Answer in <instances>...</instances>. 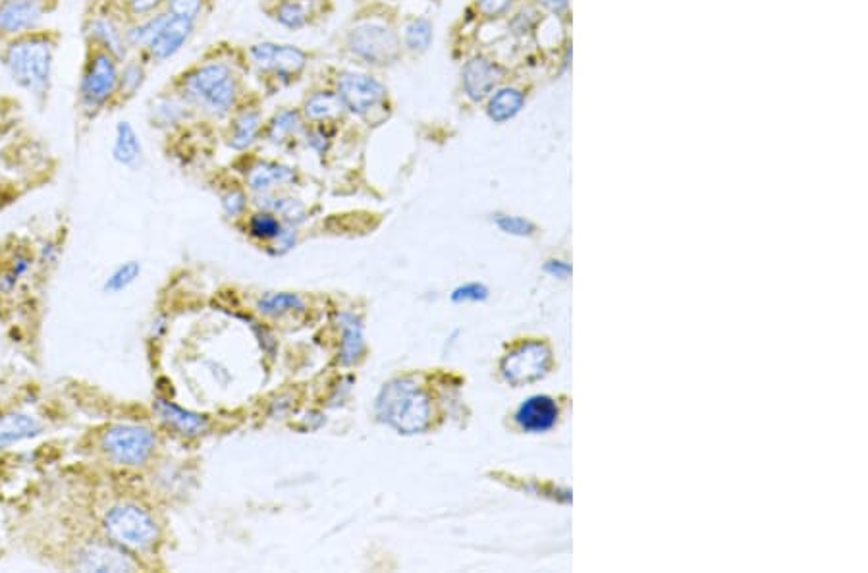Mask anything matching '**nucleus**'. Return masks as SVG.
Returning a JSON list of instances; mask_svg holds the SVG:
<instances>
[{
    "mask_svg": "<svg viewBox=\"0 0 868 573\" xmlns=\"http://www.w3.org/2000/svg\"><path fill=\"white\" fill-rule=\"evenodd\" d=\"M62 43V29L49 24L0 41V68L20 93L28 95L35 109L51 107Z\"/></svg>",
    "mask_w": 868,
    "mask_h": 573,
    "instance_id": "obj_1",
    "label": "nucleus"
},
{
    "mask_svg": "<svg viewBox=\"0 0 868 573\" xmlns=\"http://www.w3.org/2000/svg\"><path fill=\"white\" fill-rule=\"evenodd\" d=\"M195 112L226 118L238 109L240 78L234 66L220 58H205L182 70L168 85Z\"/></svg>",
    "mask_w": 868,
    "mask_h": 573,
    "instance_id": "obj_2",
    "label": "nucleus"
},
{
    "mask_svg": "<svg viewBox=\"0 0 868 573\" xmlns=\"http://www.w3.org/2000/svg\"><path fill=\"white\" fill-rule=\"evenodd\" d=\"M122 60L99 45H83L74 109L80 122H95L112 110Z\"/></svg>",
    "mask_w": 868,
    "mask_h": 573,
    "instance_id": "obj_3",
    "label": "nucleus"
},
{
    "mask_svg": "<svg viewBox=\"0 0 868 573\" xmlns=\"http://www.w3.org/2000/svg\"><path fill=\"white\" fill-rule=\"evenodd\" d=\"M377 415L402 435H417L429 427L431 402L429 396L409 379H396L384 384L377 398Z\"/></svg>",
    "mask_w": 868,
    "mask_h": 573,
    "instance_id": "obj_4",
    "label": "nucleus"
},
{
    "mask_svg": "<svg viewBox=\"0 0 868 573\" xmlns=\"http://www.w3.org/2000/svg\"><path fill=\"white\" fill-rule=\"evenodd\" d=\"M126 24L128 18L118 0H87L80 20L83 45H99L120 60H126L132 55L126 41Z\"/></svg>",
    "mask_w": 868,
    "mask_h": 573,
    "instance_id": "obj_5",
    "label": "nucleus"
},
{
    "mask_svg": "<svg viewBox=\"0 0 868 573\" xmlns=\"http://www.w3.org/2000/svg\"><path fill=\"white\" fill-rule=\"evenodd\" d=\"M348 49L369 66H390L402 58L400 35L379 22H363L348 33Z\"/></svg>",
    "mask_w": 868,
    "mask_h": 573,
    "instance_id": "obj_6",
    "label": "nucleus"
},
{
    "mask_svg": "<svg viewBox=\"0 0 868 573\" xmlns=\"http://www.w3.org/2000/svg\"><path fill=\"white\" fill-rule=\"evenodd\" d=\"M105 531L114 543L132 550H147L159 539L155 519L134 504L114 506L105 516Z\"/></svg>",
    "mask_w": 868,
    "mask_h": 573,
    "instance_id": "obj_7",
    "label": "nucleus"
},
{
    "mask_svg": "<svg viewBox=\"0 0 868 573\" xmlns=\"http://www.w3.org/2000/svg\"><path fill=\"white\" fill-rule=\"evenodd\" d=\"M336 95L344 110L359 118L373 116L388 103V87L375 76L361 72H342L336 80Z\"/></svg>",
    "mask_w": 868,
    "mask_h": 573,
    "instance_id": "obj_8",
    "label": "nucleus"
},
{
    "mask_svg": "<svg viewBox=\"0 0 868 573\" xmlns=\"http://www.w3.org/2000/svg\"><path fill=\"white\" fill-rule=\"evenodd\" d=\"M62 0H0V41L47 26Z\"/></svg>",
    "mask_w": 868,
    "mask_h": 573,
    "instance_id": "obj_9",
    "label": "nucleus"
},
{
    "mask_svg": "<svg viewBox=\"0 0 868 573\" xmlns=\"http://www.w3.org/2000/svg\"><path fill=\"white\" fill-rule=\"evenodd\" d=\"M101 446L116 464L141 465L155 448V435L139 425H114L101 438Z\"/></svg>",
    "mask_w": 868,
    "mask_h": 573,
    "instance_id": "obj_10",
    "label": "nucleus"
},
{
    "mask_svg": "<svg viewBox=\"0 0 868 573\" xmlns=\"http://www.w3.org/2000/svg\"><path fill=\"white\" fill-rule=\"evenodd\" d=\"M552 365L550 348L539 342L529 340L519 344L502 359V375L512 386H523L529 382L541 381Z\"/></svg>",
    "mask_w": 868,
    "mask_h": 573,
    "instance_id": "obj_11",
    "label": "nucleus"
},
{
    "mask_svg": "<svg viewBox=\"0 0 868 573\" xmlns=\"http://www.w3.org/2000/svg\"><path fill=\"white\" fill-rule=\"evenodd\" d=\"M195 26H197L195 22L176 18V16L166 12L163 24L159 26L157 33L136 55L141 56L149 66L164 64L188 45L193 31H195Z\"/></svg>",
    "mask_w": 868,
    "mask_h": 573,
    "instance_id": "obj_12",
    "label": "nucleus"
},
{
    "mask_svg": "<svg viewBox=\"0 0 868 573\" xmlns=\"http://www.w3.org/2000/svg\"><path fill=\"white\" fill-rule=\"evenodd\" d=\"M249 56L259 70L272 72L280 80H296L307 66V55L294 45L257 43L249 49Z\"/></svg>",
    "mask_w": 868,
    "mask_h": 573,
    "instance_id": "obj_13",
    "label": "nucleus"
},
{
    "mask_svg": "<svg viewBox=\"0 0 868 573\" xmlns=\"http://www.w3.org/2000/svg\"><path fill=\"white\" fill-rule=\"evenodd\" d=\"M502 80V68L487 56H475L465 62L462 72L465 95L479 103L487 99Z\"/></svg>",
    "mask_w": 868,
    "mask_h": 573,
    "instance_id": "obj_14",
    "label": "nucleus"
},
{
    "mask_svg": "<svg viewBox=\"0 0 868 573\" xmlns=\"http://www.w3.org/2000/svg\"><path fill=\"white\" fill-rule=\"evenodd\" d=\"M76 568L83 572H132L134 562L120 550L107 545H87L76 556Z\"/></svg>",
    "mask_w": 868,
    "mask_h": 573,
    "instance_id": "obj_15",
    "label": "nucleus"
},
{
    "mask_svg": "<svg viewBox=\"0 0 868 573\" xmlns=\"http://www.w3.org/2000/svg\"><path fill=\"white\" fill-rule=\"evenodd\" d=\"M516 421L527 433L550 431L558 421V406L548 396H531L519 406Z\"/></svg>",
    "mask_w": 868,
    "mask_h": 573,
    "instance_id": "obj_16",
    "label": "nucleus"
},
{
    "mask_svg": "<svg viewBox=\"0 0 868 573\" xmlns=\"http://www.w3.org/2000/svg\"><path fill=\"white\" fill-rule=\"evenodd\" d=\"M149 76V64L139 55H130L120 64V76H118V89L112 110L126 107L130 101H134L137 93L143 89Z\"/></svg>",
    "mask_w": 868,
    "mask_h": 573,
    "instance_id": "obj_17",
    "label": "nucleus"
},
{
    "mask_svg": "<svg viewBox=\"0 0 868 573\" xmlns=\"http://www.w3.org/2000/svg\"><path fill=\"white\" fill-rule=\"evenodd\" d=\"M153 410L159 413V417L163 419L166 425H170L172 429H176L180 435L186 437H197L203 435L209 429V423L205 417L191 413V411L182 410L178 406H174L168 400H157L153 404Z\"/></svg>",
    "mask_w": 868,
    "mask_h": 573,
    "instance_id": "obj_18",
    "label": "nucleus"
},
{
    "mask_svg": "<svg viewBox=\"0 0 868 573\" xmlns=\"http://www.w3.org/2000/svg\"><path fill=\"white\" fill-rule=\"evenodd\" d=\"M112 157L116 163L128 168H136L143 159V145L137 136L136 128L128 120H120L114 128Z\"/></svg>",
    "mask_w": 868,
    "mask_h": 573,
    "instance_id": "obj_19",
    "label": "nucleus"
},
{
    "mask_svg": "<svg viewBox=\"0 0 868 573\" xmlns=\"http://www.w3.org/2000/svg\"><path fill=\"white\" fill-rule=\"evenodd\" d=\"M41 423L28 413L10 411L0 415V450L41 433Z\"/></svg>",
    "mask_w": 868,
    "mask_h": 573,
    "instance_id": "obj_20",
    "label": "nucleus"
},
{
    "mask_svg": "<svg viewBox=\"0 0 868 573\" xmlns=\"http://www.w3.org/2000/svg\"><path fill=\"white\" fill-rule=\"evenodd\" d=\"M296 180V172L284 164L259 163L247 172V184L255 191H267Z\"/></svg>",
    "mask_w": 868,
    "mask_h": 573,
    "instance_id": "obj_21",
    "label": "nucleus"
},
{
    "mask_svg": "<svg viewBox=\"0 0 868 573\" xmlns=\"http://www.w3.org/2000/svg\"><path fill=\"white\" fill-rule=\"evenodd\" d=\"M525 105V95L516 87H502L490 95L487 114L496 124H504L516 118L519 110Z\"/></svg>",
    "mask_w": 868,
    "mask_h": 573,
    "instance_id": "obj_22",
    "label": "nucleus"
},
{
    "mask_svg": "<svg viewBox=\"0 0 868 573\" xmlns=\"http://www.w3.org/2000/svg\"><path fill=\"white\" fill-rule=\"evenodd\" d=\"M261 130V114L259 110L242 109L236 112V116L232 118V128H230V137H228V145L236 151L247 149L255 137Z\"/></svg>",
    "mask_w": 868,
    "mask_h": 573,
    "instance_id": "obj_23",
    "label": "nucleus"
},
{
    "mask_svg": "<svg viewBox=\"0 0 868 573\" xmlns=\"http://www.w3.org/2000/svg\"><path fill=\"white\" fill-rule=\"evenodd\" d=\"M342 328H344V336H342V344H340V361L344 365H352L359 355L363 354L365 342H363V327L359 323V319L350 313H342L340 319Z\"/></svg>",
    "mask_w": 868,
    "mask_h": 573,
    "instance_id": "obj_24",
    "label": "nucleus"
},
{
    "mask_svg": "<svg viewBox=\"0 0 868 573\" xmlns=\"http://www.w3.org/2000/svg\"><path fill=\"white\" fill-rule=\"evenodd\" d=\"M344 110L336 91H317L313 95H309L303 103V114L305 118L313 120V122H321L328 120L336 114H340Z\"/></svg>",
    "mask_w": 868,
    "mask_h": 573,
    "instance_id": "obj_25",
    "label": "nucleus"
},
{
    "mask_svg": "<svg viewBox=\"0 0 868 573\" xmlns=\"http://www.w3.org/2000/svg\"><path fill=\"white\" fill-rule=\"evenodd\" d=\"M433 24L427 18H415L404 29V47L413 55H423L433 43Z\"/></svg>",
    "mask_w": 868,
    "mask_h": 573,
    "instance_id": "obj_26",
    "label": "nucleus"
},
{
    "mask_svg": "<svg viewBox=\"0 0 868 573\" xmlns=\"http://www.w3.org/2000/svg\"><path fill=\"white\" fill-rule=\"evenodd\" d=\"M274 20L288 29H301L309 24V8L301 0H278Z\"/></svg>",
    "mask_w": 868,
    "mask_h": 573,
    "instance_id": "obj_27",
    "label": "nucleus"
},
{
    "mask_svg": "<svg viewBox=\"0 0 868 573\" xmlns=\"http://www.w3.org/2000/svg\"><path fill=\"white\" fill-rule=\"evenodd\" d=\"M301 128H303V118H301L298 110H280L274 114V118L269 124V130H267V136L272 143H282L284 139L296 136Z\"/></svg>",
    "mask_w": 868,
    "mask_h": 573,
    "instance_id": "obj_28",
    "label": "nucleus"
},
{
    "mask_svg": "<svg viewBox=\"0 0 868 573\" xmlns=\"http://www.w3.org/2000/svg\"><path fill=\"white\" fill-rule=\"evenodd\" d=\"M257 307L261 313L276 317V315H284L288 311L303 309V300L296 294H269L257 303Z\"/></svg>",
    "mask_w": 868,
    "mask_h": 573,
    "instance_id": "obj_29",
    "label": "nucleus"
},
{
    "mask_svg": "<svg viewBox=\"0 0 868 573\" xmlns=\"http://www.w3.org/2000/svg\"><path fill=\"white\" fill-rule=\"evenodd\" d=\"M24 101L18 95L0 91V132L10 130L24 112Z\"/></svg>",
    "mask_w": 868,
    "mask_h": 573,
    "instance_id": "obj_30",
    "label": "nucleus"
},
{
    "mask_svg": "<svg viewBox=\"0 0 868 573\" xmlns=\"http://www.w3.org/2000/svg\"><path fill=\"white\" fill-rule=\"evenodd\" d=\"M168 0H118L124 16L130 20H139L164 10Z\"/></svg>",
    "mask_w": 868,
    "mask_h": 573,
    "instance_id": "obj_31",
    "label": "nucleus"
},
{
    "mask_svg": "<svg viewBox=\"0 0 868 573\" xmlns=\"http://www.w3.org/2000/svg\"><path fill=\"white\" fill-rule=\"evenodd\" d=\"M205 6H207V0H168L164 10L176 18H184V20H190V22L197 24V20L205 12Z\"/></svg>",
    "mask_w": 868,
    "mask_h": 573,
    "instance_id": "obj_32",
    "label": "nucleus"
},
{
    "mask_svg": "<svg viewBox=\"0 0 868 573\" xmlns=\"http://www.w3.org/2000/svg\"><path fill=\"white\" fill-rule=\"evenodd\" d=\"M249 232L259 240H274L282 232V224L271 213H259L249 220Z\"/></svg>",
    "mask_w": 868,
    "mask_h": 573,
    "instance_id": "obj_33",
    "label": "nucleus"
},
{
    "mask_svg": "<svg viewBox=\"0 0 868 573\" xmlns=\"http://www.w3.org/2000/svg\"><path fill=\"white\" fill-rule=\"evenodd\" d=\"M139 273H141L139 263H136V261L124 263L122 267H118L114 273L110 274L109 280L105 284V290L107 292H120V290L128 288L139 276Z\"/></svg>",
    "mask_w": 868,
    "mask_h": 573,
    "instance_id": "obj_34",
    "label": "nucleus"
},
{
    "mask_svg": "<svg viewBox=\"0 0 868 573\" xmlns=\"http://www.w3.org/2000/svg\"><path fill=\"white\" fill-rule=\"evenodd\" d=\"M496 224L502 232L512 234V236H531L535 232L533 222L521 219V217H510V215H500L496 219Z\"/></svg>",
    "mask_w": 868,
    "mask_h": 573,
    "instance_id": "obj_35",
    "label": "nucleus"
},
{
    "mask_svg": "<svg viewBox=\"0 0 868 573\" xmlns=\"http://www.w3.org/2000/svg\"><path fill=\"white\" fill-rule=\"evenodd\" d=\"M487 298H489V290L483 284H477V282L460 286L452 294V301H456V303H462V301H483L487 300Z\"/></svg>",
    "mask_w": 868,
    "mask_h": 573,
    "instance_id": "obj_36",
    "label": "nucleus"
},
{
    "mask_svg": "<svg viewBox=\"0 0 868 573\" xmlns=\"http://www.w3.org/2000/svg\"><path fill=\"white\" fill-rule=\"evenodd\" d=\"M512 6V0H477V10L485 18H498Z\"/></svg>",
    "mask_w": 868,
    "mask_h": 573,
    "instance_id": "obj_37",
    "label": "nucleus"
},
{
    "mask_svg": "<svg viewBox=\"0 0 868 573\" xmlns=\"http://www.w3.org/2000/svg\"><path fill=\"white\" fill-rule=\"evenodd\" d=\"M222 205H224V211H226L230 217L240 215V213L244 211L245 207L244 193L238 190L226 193V195L222 197Z\"/></svg>",
    "mask_w": 868,
    "mask_h": 573,
    "instance_id": "obj_38",
    "label": "nucleus"
},
{
    "mask_svg": "<svg viewBox=\"0 0 868 573\" xmlns=\"http://www.w3.org/2000/svg\"><path fill=\"white\" fill-rule=\"evenodd\" d=\"M544 271L552 274V276H556V278H568L571 274V267L568 263H564V261H548L544 265Z\"/></svg>",
    "mask_w": 868,
    "mask_h": 573,
    "instance_id": "obj_39",
    "label": "nucleus"
},
{
    "mask_svg": "<svg viewBox=\"0 0 868 573\" xmlns=\"http://www.w3.org/2000/svg\"><path fill=\"white\" fill-rule=\"evenodd\" d=\"M307 143L311 147H315L317 151H325V147L328 145V137L325 136L323 130H313L311 134H307Z\"/></svg>",
    "mask_w": 868,
    "mask_h": 573,
    "instance_id": "obj_40",
    "label": "nucleus"
},
{
    "mask_svg": "<svg viewBox=\"0 0 868 573\" xmlns=\"http://www.w3.org/2000/svg\"><path fill=\"white\" fill-rule=\"evenodd\" d=\"M539 2L554 14H564L570 6V0H539Z\"/></svg>",
    "mask_w": 868,
    "mask_h": 573,
    "instance_id": "obj_41",
    "label": "nucleus"
}]
</instances>
